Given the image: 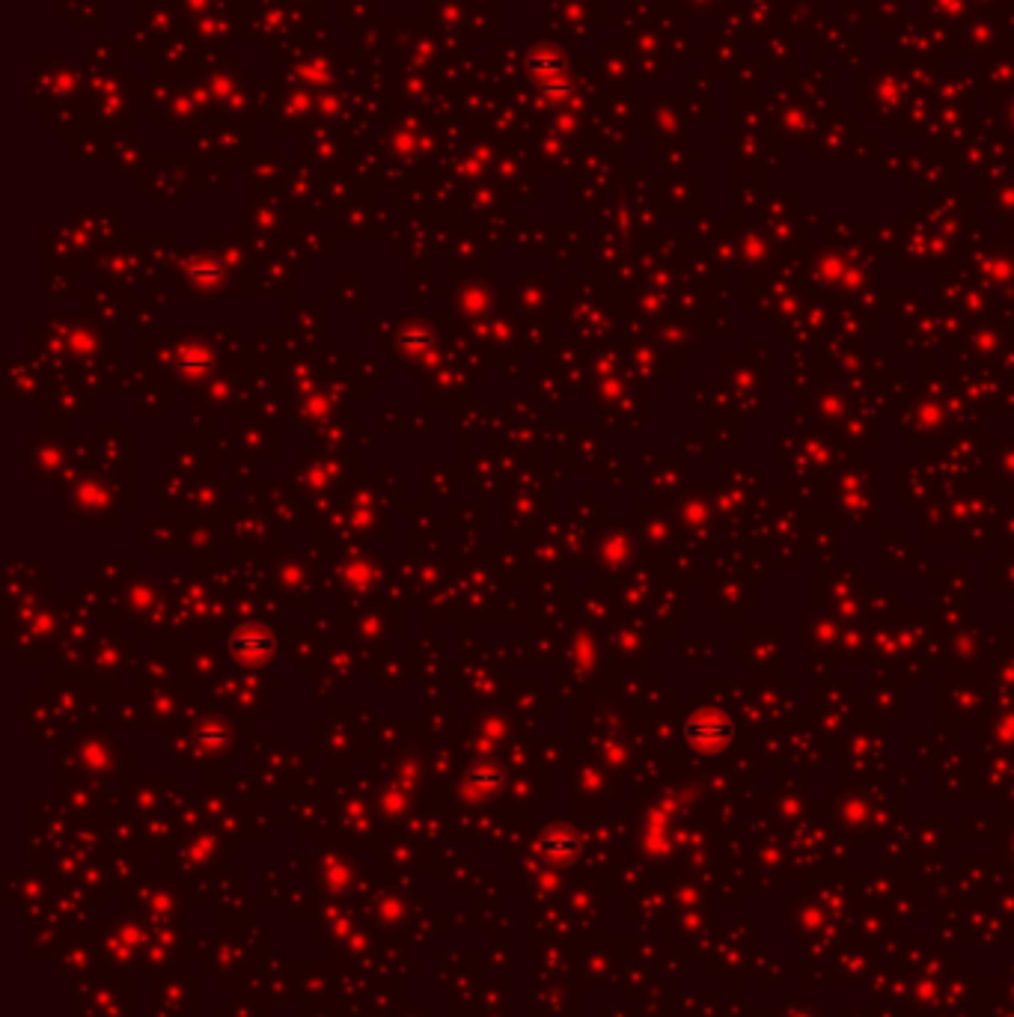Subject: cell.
Instances as JSON below:
<instances>
[{
    "mask_svg": "<svg viewBox=\"0 0 1014 1017\" xmlns=\"http://www.w3.org/2000/svg\"><path fill=\"white\" fill-rule=\"evenodd\" d=\"M687 738L696 744V750H720L732 738V723L723 714L702 711L687 723Z\"/></svg>",
    "mask_w": 1014,
    "mask_h": 1017,
    "instance_id": "1",
    "label": "cell"
}]
</instances>
